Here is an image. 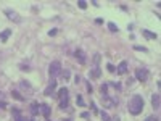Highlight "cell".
Returning <instances> with one entry per match:
<instances>
[{
    "instance_id": "22",
    "label": "cell",
    "mask_w": 161,
    "mask_h": 121,
    "mask_svg": "<svg viewBox=\"0 0 161 121\" xmlns=\"http://www.w3.org/2000/svg\"><path fill=\"white\" fill-rule=\"evenodd\" d=\"M61 77H63V79H65V81H68V79H69V71H68V69L61 71Z\"/></svg>"
},
{
    "instance_id": "11",
    "label": "cell",
    "mask_w": 161,
    "mask_h": 121,
    "mask_svg": "<svg viewBox=\"0 0 161 121\" xmlns=\"http://www.w3.org/2000/svg\"><path fill=\"white\" fill-rule=\"evenodd\" d=\"M116 71H118V73H119V74H124L126 71H127V61H121L119 65H118Z\"/></svg>"
},
{
    "instance_id": "5",
    "label": "cell",
    "mask_w": 161,
    "mask_h": 121,
    "mask_svg": "<svg viewBox=\"0 0 161 121\" xmlns=\"http://www.w3.org/2000/svg\"><path fill=\"white\" fill-rule=\"evenodd\" d=\"M55 89H57V81H55L53 77H50V82H48V86L45 87V90H44V95H47V97H52V95H55Z\"/></svg>"
},
{
    "instance_id": "25",
    "label": "cell",
    "mask_w": 161,
    "mask_h": 121,
    "mask_svg": "<svg viewBox=\"0 0 161 121\" xmlns=\"http://www.w3.org/2000/svg\"><path fill=\"white\" fill-rule=\"evenodd\" d=\"M78 105H81V106H84V105H86V102L82 100V97H81V95H78Z\"/></svg>"
},
{
    "instance_id": "1",
    "label": "cell",
    "mask_w": 161,
    "mask_h": 121,
    "mask_svg": "<svg viewBox=\"0 0 161 121\" xmlns=\"http://www.w3.org/2000/svg\"><path fill=\"white\" fill-rule=\"evenodd\" d=\"M143 106H145V102H143L142 95H137V94L132 95L129 103H127V108H129L131 115H140L142 110H143Z\"/></svg>"
},
{
    "instance_id": "6",
    "label": "cell",
    "mask_w": 161,
    "mask_h": 121,
    "mask_svg": "<svg viewBox=\"0 0 161 121\" xmlns=\"http://www.w3.org/2000/svg\"><path fill=\"white\" fill-rule=\"evenodd\" d=\"M74 58L78 60V61L81 63V65H86V61H87L86 53H84L82 48H76V52H74Z\"/></svg>"
},
{
    "instance_id": "26",
    "label": "cell",
    "mask_w": 161,
    "mask_h": 121,
    "mask_svg": "<svg viewBox=\"0 0 161 121\" xmlns=\"http://www.w3.org/2000/svg\"><path fill=\"white\" fill-rule=\"evenodd\" d=\"M57 27H53V29H50V31H48V35H50V37H52V35H55V34H57Z\"/></svg>"
},
{
    "instance_id": "30",
    "label": "cell",
    "mask_w": 161,
    "mask_h": 121,
    "mask_svg": "<svg viewBox=\"0 0 161 121\" xmlns=\"http://www.w3.org/2000/svg\"><path fill=\"white\" fill-rule=\"evenodd\" d=\"M145 121H158V118H156V116H148Z\"/></svg>"
},
{
    "instance_id": "37",
    "label": "cell",
    "mask_w": 161,
    "mask_h": 121,
    "mask_svg": "<svg viewBox=\"0 0 161 121\" xmlns=\"http://www.w3.org/2000/svg\"><path fill=\"white\" fill-rule=\"evenodd\" d=\"M63 121H71V119H63Z\"/></svg>"
},
{
    "instance_id": "15",
    "label": "cell",
    "mask_w": 161,
    "mask_h": 121,
    "mask_svg": "<svg viewBox=\"0 0 161 121\" xmlns=\"http://www.w3.org/2000/svg\"><path fill=\"white\" fill-rule=\"evenodd\" d=\"M11 95H13V98H16V100H19V102H24V100H26V97H23L18 90H13Z\"/></svg>"
},
{
    "instance_id": "16",
    "label": "cell",
    "mask_w": 161,
    "mask_h": 121,
    "mask_svg": "<svg viewBox=\"0 0 161 121\" xmlns=\"http://www.w3.org/2000/svg\"><path fill=\"white\" fill-rule=\"evenodd\" d=\"M39 111H40V105H39V103H32V106H31V113H32V116H36Z\"/></svg>"
},
{
    "instance_id": "23",
    "label": "cell",
    "mask_w": 161,
    "mask_h": 121,
    "mask_svg": "<svg viewBox=\"0 0 161 121\" xmlns=\"http://www.w3.org/2000/svg\"><path fill=\"white\" fill-rule=\"evenodd\" d=\"M107 68H108V71H110V73H115V71H116V68H115L113 65H111V63H108V65H107Z\"/></svg>"
},
{
    "instance_id": "27",
    "label": "cell",
    "mask_w": 161,
    "mask_h": 121,
    "mask_svg": "<svg viewBox=\"0 0 161 121\" xmlns=\"http://www.w3.org/2000/svg\"><path fill=\"white\" fill-rule=\"evenodd\" d=\"M100 61V53H95V56H94V63H99Z\"/></svg>"
},
{
    "instance_id": "33",
    "label": "cell",
    "mask_w": 161,
    "mask_h": 121,
    "mask_svg": "<svg viewBox=\"0 0 161 121\" xmlns=\"http://www.w3.org/2000/svg\"><path fill=\"white\" fill-rule=\"evenodd\" d=\"M81 116H82V118H89V113H87V111H84V113H82Z\"/></svg>"
},
{
    "instance_id": "12",
    "label": "cell",
    "mask_w": 161,
    "mask_h": 121,
    "mask_svg": "<svg viewBox=\"0 0 161 121\" xmlns=\"http://www.w3.org/2000/svg\"><path fill=\"white\" fill-rule=\"evenodd\" d=\"M100 74H102V69H100L99 66H95L94 69H90V77H92V79H97V77H100Z\"/></svg>"
},
{
    "instance_id": "14",
    "label": "cell",
    "mask_w": 161,
    "mask_h": 121,
    "mask_svg": "<svg viewBox=\"0 0 161 121\" xmlns=\"http://www.w3.org/2000/svg\"><path fill=\"white\" fill-rule=\"evenodd\" d=\"M19 87L23 90H27V92H32V86L29 84V81H21L19 82Z\"/></svg>"
},
{
    "instance_id": "17",
    "label": "cell",
    "mask_w": 161,
    "mask_h": 121,
    "mask_svg": "<svg viewBox=\"0 0 161 121\" xmlns=\"http://www.w3.org/2000/svg\"><path fill=\"white\" fill-rule=\"evenodd\" d=\"M11 34V29H5L2 34H0V40H3V42H6V39H8V35Z\"/></svg>"
},
{
    "instance_id": "18",
    "label": "cell",
    "mask_w": 161,
    "mask_h": 121,
    "mask_svg": "<svg viewBox=\"0 0 161 121\" xmlns=\"http://www.w3.org/2000/svg\"><path fill=\"white\" fill-rule=\"evenodd\" d=\"M108 29H110L111 32H118V31H119V27H118L115 23H108Z\"/></svg>"
},
{
    "instance_id": "2",
    "label": "cell",
    "mask_w": 161,
    "mask_h": 121,
    "mask_svg": "<svg viewBox=\"0 0 161 121\" xmlns=\"http://www.w3.org/2000/svg\"><path fill=\"white\" fill-rule=\"evenodd\" d=\"M57 97L60 98V108L65 110L66 106H68V100H69V97H68V87H61L58 90V95Z\"/></svg>"
},
{
    "instance_id": "24",
    "label": "cell",
    "mask_w": 161,
    "mask_h": 121,
    "mask_svg": "<svg viewBox=\"0 0 161 121\" xmlns=\"http://www.w3.org/2000/svg\"><path fill=\"white\" fill-rule=\"evenodd\" d=\"M135 50H140V52H147V47H140V45H134Z\"/></svg>"
},
{
    "instance_id": "28",
    "label": "cell",
    "mask_w": 161,
    "mask_h": 121,
    "mask_svg": "<svg viewBox=\"0 0 161 121\" xmlns=\"http://www.w3.org/2000/svg\"><path fill=\"white\" fill-rule=\"evenodd\" d=\"M92 90H94L92 84H90V82H87V92H90V94H92Z\"/></svg>"
},
{
    "instance_id": "31",
    "label": "cell",
    "mask_w": 161,
    "mask_h": 121,
    "mask_svg": "<svg viewBox=\"0 0 161 121\" xmlns=\"http://www.w3.org/2000/svg\"><path fill=\"white\" fill-rule=\"evenodd\" d=\"M110 86H113V87H116V89H121V86H119V84H118V82H111Z\"/></svg>"
},
{
    "instance_id": "3",
    "label": "cell",
    "mask_w": 161,
    "mask_h": 121,
    "mask_svg": "<svg viewBox=\"0 0 161 121\" xmlns=\"http://www.w3.org/2000/svg\"><path fill=\"white\" fill-rule=\"evenodd\" d=\"M61 63L60 61H52L50 63V66H48V74H50V77H53V79H55V77H57L60 73H61Z\"/></svg>"
},
{
    "instance_id": "20",
    "label": "cell",
    "mask_w": 161,
    "mask_h": 121,
    "mask_svg": "<svg viewBox=\"0 0 161 121\" xmlns=\"http://www.w3.org/2000/svg\"><path fill=\"white\" fill-rule=\"evenodd\" d=\"M100 116H102L103 121H111V118H110V115H108L107 111H100Z\"/></svg>"
},
{
    "instance_id": "13",
    "label": "cell",
    "mask_w": 161,
    "mask_h": 121,
    "mask_svg": "<svg viewBox=\"0 0 161 121\" xmlns=\"http://www.w3.org/2000/svg\"><path fill=\"white\" fill-rule=\"evenodd\" d=\"M142 34L145 35L147 39H151V40H155V39L158 37V35H156L155 32H151V31H148V29H142Z\"/></svg>"
},
{
    "instance_id": "32",
    "label": "cell",
    "mask_w": 161,
    "mask_h": 121,
    "mask_svg": "<svg viewBox=\"0 0 161 121\" xmlns=\"http://www.w3.org/2000/svg\"><path fill=\"white\" fill-rule=\"evenodd\" d=\"M127 84H129V86H132V84H134V77H129V81H127Z\"/></svg>"
},
{
    "instance_id": "8",
    "label": "cell",
    "mask_w": 161,
    "mask_h": 121,
    "mask_svg": "<svg viewBox=\"0 0 161 121\" xmlns=\"http://www.w3.org/2000/svg\"><path fill=\"white\" fill-rule=\"evenodd\" d=\"M159 105H161V97H159V94H153L151 95V106L155 110H159Z\"/></svg>"
},
{
    "instance_id": "9",
    "label": "cell",
    "mask_w": 161,
    "mask_h": 121,
    "mask_svg": "<svg viewBox=\"0 0 161 121\" xmlns=\"http://www.w3.org/2000/svg\"><path fill=\"white\" fill-rule=\"evenodd\" d=\"M50 111H52V108H50V106H48L47 103H40V113H42V115H44L45 118L50 116Z\"/></svg>"
},
{
    "instance_id": "21",
    "label": "cell",
    "mask_w": 161,
    "mask_h": 121,
    "mask_svg": "<svg viewBox=\"0 0 161 121\" xmlns=\"http://www.w3.org/2000/svg\"><path fill=\"white\" fill-rule=\"evenodd\" d=\"M78 6H79L81 10H86V8H87V2H84V0H79V2H78Z\"/></svg>"
},
{
    "instance_id": "29",
    "label": "cell",
    "mask_w": 161,
    "mask_h": 121,
    "mask_svg": "<svg viewBox=\"0 0 161 121\" xmlns=\"http://www.w3.org/2000/svg\"><path fill=\"white\" fill-rule=\"evenodd\" d=\"M19 68H21V71H31V69H29V66H27V65H26V66H24V65H21Z\"/></svg>"
},
{
    "instance_id": "10",
    "label": "cell",
    "mask_w": 161,
    "mask_h": 121,
    "mask_svg": "<svg viewBox=\"0 0 161 121\" xmlns=\"http://www.w3.org/2000/svg\"><path fill=\"white\" fill-rule=\"evenodd\" d=\"M13 116H15V121H26L23 115H21V110L16 108V106H13Z\"/></svg>"
},
{
    "instance_id": "4",
    "label": "cell",
    "mask_w": 161,
    "mask_h": 121,
    "mask_svg": "<svg viewBox=\"0 0 161 121\" xmlns=\"http://www.w3.org/2000/svg\"><path fill=\"white\" fill-rule=\"evenodd\" d=\"M148 76H150L148 69H145V68H139V69H135V79H139L140 82H145L147 79H148Z\"/></svg>"
},
{
    "instance_id": "7",
    "label": "cell",
    "mask_w": 161,
    "mask_h": 121,
    "mask_svg": "<svg viewBox=\"0 0 161 121\" xmlns=\"http://www.w3.org/2000/svg\"><path fill=\"white\" fill-rule=\"evenodd\" d=\"M5 15L8 16L10 21H15V23H21V16L18 15L16 11H13V10H5Z\"/></svg>"
},
{
    "instance_id": "35",
    "label": "cell",
    "mask_w": 161,
    "mask_h": 121,
    "mask_svg": "<svg viewBox=\"0 0 161 121\" xmlns=\"http://www.w3.org/2000/svg\"><path fill=\"white\" fill-rule=\"evenodd\" d=\"M0 98H3V92L2 90H0Z\"/></svg>"
},
{
    "instance_id": "36",
    "label": "cell",
    "mask_w": 161,
    "mask_h": 121,
    "mask_svg": "<svg viewBox=\"0 0 161 121\" xmlns=\"http://www.w3.org/2000/svg\"><path fill=\"white\" fill-rule=\"evenodd\" d=\"M29 121H36V119H34V118H31V119H29Z\"/></svg>"
},
{
    "instance_id": "19",
    "label": "cell",
    "mask_w": 161,
    "mask_h": 121,
    "mask_svg": "<svg viewBox=\"0 0 161 121\" xmlns=\"http://www.w3.org/2000/svg\"><path fill=\"white\" fill-rule=\"evenodd\" d=\"M100 92H102V95H108V84H102Z\"/></svg>"
},
{
    "instance_id": "34",
    "label": "cell",
    "mask_w": 161,
    "mask_h": 121,
    "mask_svg": "<svg viewBox=\"0 0 161 121\" xmlns=\"http://www.w3.org/2000/svg\"><path fill=\"white\" fill-rule=\"evenodd\" d=\"M5 106H6V103H5V102H0V108H5Z\"/></svg>"
}]
</instances>
